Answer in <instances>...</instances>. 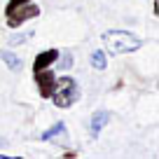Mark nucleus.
<instances>
[{"instance_id": "1", "label": "nucleus", "mask_w": 159, "mask_h": 159, "mask_svg": "<svg viewBox=\"0 0 159 159\" xmlns=\"http://www.w3.org/2000/svg\"><path fill=\"white\" fill-rule=\"evenodd\" d=\"M103 40V47L110 52V54H131V52L140 49L143 47V40L138 35L129 33V30H105L101 35Z\"/></svg>"}, {"instance_id": "2", "label": "nucleus", "mask_w": 159, "mask_h": 159, "mask_svg": "<svg viewBox=\"0 0 159 159\" xmlns=\"http://www.w3.org/2000/svg\"><path fill=\"white\" fill-rule=\"evenodd\" d=\"M54 101L56 108H70L75 101L80 98V87L70 75H63V77H56V89L54 94L49 96Z\"/></svg>"}, {"instance_id": "3", "label": "nucleus", "mask_w": 159, "mask_h": 159, "mask_svg": "<svg viewBox=\"0 0 159 159\" xmlns=\"http://www.w3.org/2000/svg\"><path fill=\"white\" fill-rule=\"evenodd\" d=\"M7 16V26L10 28H19L24 21H28V19H35V16H40V7L35 5L33 0H30L28 5H21V7H16L14 12H10V14H5Z\"/></svg>"}, {"instance_id": "4", "label": "nucleus", "mask_w": 159, "mask_h": 159, "mask_svg": "<svg viewBox=\"0 0 159 159\" xmlns=\"http://www.w3.org/2000/svg\"><path fill=\"white\" fill-rule=\"evenodd\" d=\"M35 84H38V91H40L42 98H49V96L54 94V89H56V75L52 73L49 68L38 70V73H35Z\"/></svg>"}, {"instance_id": "5", "label": "nucleus", "mask_w": 159, "mask_h": 159, "mask_svg": "<svg viewBox=\"0 0 159 159\" xmlns=\"http://www.w3.org/2000/svg\"><path fill=\"white\" fill-rule=\"evenodd\" d=\"M56 59H59V49H47V52H40V54L35 56V61H33V73L49 68V66L54 63Z\"/></svg>"}, {"instance_id": "6", "label": "nucleus", "mask_w": 159, "mask_h": 159, "mask_svg": "<svg viewBox=\"0 0 159 159\" xmlns=\"http://www.w3.org/2000/svg\"><path fill=\"white\" fill-rule=\"evenodd\" d=\"M108 119H110V112H108V110H96V112L91 115L89 129H91V136H94V138L103 131V126L108 124Z\"/></svg>"}, {"instance_id": "7", "label": "nucleus", "mask_w": 159, "mask_h": 159, "mask_svg": "<svg viewBox=\"0 0 159 159\" xmlns=\"http://www.w3.org/2000/svg\"><path fill=\"white\" fill-rule=\"evenodd\" d=\"M0 59L5 61V66L12 70V73H19L21 68H24V63H21V59L16 54H12V52H7V49H0Z\"/></svg>"}, {"instance_id": "8", "label": "nucleus", "mask_w": 159, "mask_h": 159, "mask_svg": "<svg viewBox=\"0 0 159 159\" xmlns=\"http://www.w3.org/2000/svg\"><path fill=\"white\" fill-rule=\"evenodd\" d=\"M61 134H66V122H56V124L52 126V129H47L40 138H42V140H56Z\"/></svg>"}, {"instance_id": "9", "label": "nucleus", "mask_w": 159, "mask_h": 159, "mask_svg": "<svg viewBox=\"0 0 159 159\" xmlns=\"http://www.w3.org/2000/svg\"><path fill=\"white\" fill-rule=\"evenodd\" d=\"M91 66H94L96 70H105V66H108V59H105L103 49H96L94 54H91Z\"/></svg>"}, {"instance_id": "10", "label": "nucleus", "mask_w": 159, "mask_h": 159, "mask_svg": "<svg viewBox=\"0 0 159 159\" xmlns=\"http://www.w3.org/2000/svg\"><path fill=\"white\" fill-rule=\"evenodd\" d=\"M56 61H59V59H56ZM59 68L61 70H70V68H73V56L63 54V56H61V61H59Z\"/></svg>"}, {"instance_id": "11", "label": "nucleus", "mask_w": 159, "mask_h": 159, "mask_svg": "<svg viewBox=\"0 0 159 159\" xmlns=\"http://www.w3.org/2000/svg\"><path fill=\"white\" fill-rule=\"evenodd\" d=\"M30 0H10L7 2V7H5V14H10V12H14L16 7H21V5H28Z\"/></svg>"}, {"instance_id": "12", "label": "nucleus", "mask_w": 159, "mask_h": 159, "mask_svg": "<svg viewBox=\"0 0 159 159\" xmlns=\"http://www.w3.org/2000/svg\"><path fill=\"white\" fill-rule=\"evenodd\" d=\"M30 35H33V33H21V35H14V38H10V45H21V42H26Z\"/></svg>"}]
</instances>
